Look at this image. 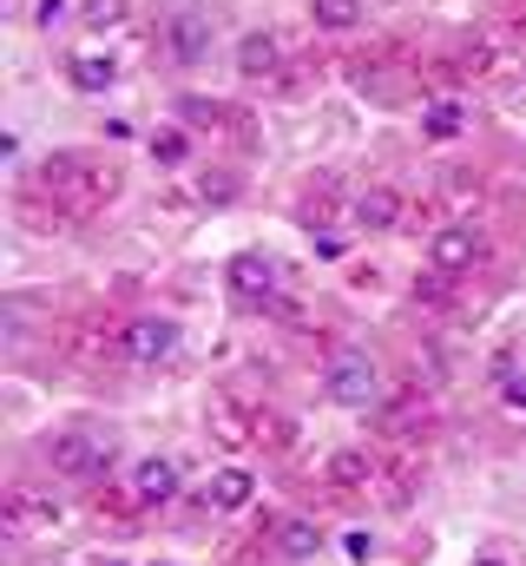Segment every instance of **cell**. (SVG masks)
I'll return each instance as SVG.
<instances>
[{"label": "cell", "mask_w": 526, "mask_h": 566, "mask_svg": "<svg viewBox=\"0 0 526 566\" xmlns=\"http://www.w3.org/2000/svg\"><path fill=\"white\" fill-rule=\"evenodd\" d=\"M323 389L336 409H376L382 402V376L369 363V349H336L329 369H323Z\"/></svg>", "instance_id": "obj_1"}, {"label": "cell", "mask_w": 526, "mask_h": 566, "mask_svg": "<svg viewBox=\"0 0 526 566\" xmlns=\"http://www.w3.org/2000/svg\"><path fill=\"white\" fill-rule=\"evenodd\" d=\"M119 349H126V363H138V369H158V363L178 356V323L171 316H138V323H126Z\"/></svg>", "instance_id": "obj_2"}, {"label": "cell", "mask_w": 526, "mask_h": 566, "mask_svg": "<svg viewBox=\"0 0 526 566\" xmlns=\"http://www.w3.org/2000/svg\"><path fill=\"white\" fill-rule=\"evenodd\" d=\"M46 461H53L60 474L93 481V474L113 468V441H93V434H53V441H46Z\"/></svg>", "instance_id": "obj_3"}, {"label": "cell", "mask_w": 526, "mask_h": 566, "mask_svg": "<svg viewBox=\"0 0 526 566\" xmlns=\"http://www.w3.org/2000/svg\"><path fill=\"white\" fill-rule=\"evenodd\" d=\"M428 258H434L441 277H454V271H467V264L481 258V231H474V224H441V231L428 238Z\"/></svg>", "instance_id": "obj_4"}, {"label": "cell", "mask_w": 526, "mask_h": 566, "mask_svg": "<svg viewBox=\"0 0 526 566\" xmlns=\"http://www.w3.org/2000/svg\"><path fill=\"white\" fill-rule=\"evenodd\" d=\"M224 283H231V296H238V303H270V296H276V264L257 258V251H244V258H231Z\"/></svg>", "instance_id": "obj_5"}, {"label": "cell", "mask_w": 526, "mask_h": 566, "mask_svg": "<svg viewBox=\"0 0 526 566\" xmlns=\"http://www.w3.org/2000/svg\"><path fill=\"white\" fill-rule=\"evenodd\" d=\"M132 494H138L145 507H165V501L178 494V461H165V454H145V461L132 468Z\"/></svg>", "instance_id": "obj_6"}, {"label": "cell", "mask_w": 526, "mask_h": 566, "mask_svg": "<svg viewBox=\"0 0 526 566\" xmlns=\"http://www.w3.org/2000/svg\"><path fill=\"white\" fill-rule=\"evenodd\" d=\"M165 46H171L185 66H198V60H204V46H211V20H198V13L165 20Z\"/></svg>", "instance_id": "obj_7"}, {"label": "cell", "mask_w": 526, "mask_h": 566, "mask_svg": "<svg viewBox=\"0 0 526 566\" xmlns=\"http://www.w3.org/2000/svg\"><path fill=\"white\" fill-rule=\"evenodd\" d=\"M251 494H257V474H251V468H224V474H211V488H204V501H211L218 514L251 507Z\"/></svg>", "instance_id": "obj_8"}, {"label": "cell", "mask_w": 526, "mask_h": 566, "mask_svg": "<svg viewBox=\"0 0 526 566\" xmlns=\"http://www.w3.org/2000/svg\"><path fill=\"white\" fill-rule=\"evenodd\" d=\"M66 80H73L80 93H106V86L119 80V60H113V53H73V60H66Z\"/></svg>", "instance_id": "obj_9"}, {"label": "cell", "mask_w": 526, "mask_h": 566, "mask_svg": "<svg viewBox=\"0 0 526 566\" xmlns=\"http://www.w3.org/2000/svg\"><path fill=\"white\" fill-rule=\"evenodd\" d=\"M394 218H401V198H394L389 185H369V191L356 198V224H362V231H394Z\"/></svg>", "instance_id": "obj_10"}, {"label": "cell", "mask_w": 526, "mask_h": 566, "mask_svg": "<svg viewBox=\"0 0 526 566\" xmlns=\"http://www.w3.org/2000/svg\"><path fill=\"white\" fill-rule=\"evenodd\" d=\"M276 60H283V46H276L270 33H244V40H238V73H244V80L276 73Z\"/></svg>", "instance_id": "obj_11"}, {"label": "cell", "mask_w": 526, "mask_h": 566, "mask_svg": "<svg viewBox=\"0 0 526 566\" xmlns=\"http://www.w3.org/2000/svg\"><path fill=\"white\" fill-rule=\"evenodd\" d=\"M421 133H428V139H461V133H467V106H461V99L421 106Z\"/></svg>", "instance_id": "obj_12"}, {"label": "cell", "mask_w": 526, "mask_h": 566, "mask_svg": "<svg viewBox=\"0 0 526 566\" xmlns=\"http://www.w3.org/2000/svg\"><path fill=\"white\" fill-rule=\"evenodd\" d=\"M276 547H283L290 560H309L323 541H316V527H309V521H283V527H276Z\"/></svg>", "instance_id": "obj_13"}, {"label": "cell", "mask_w": 526, "mask_h": 566, "mask_svg": "<svg viewBox=\"0 0 526 566\" xmlns=\"http://www.w3.org/2000/svg\"><path fill=\"white\" fill-rule=\"evenodd\" d=\"M362 20V0H316V27H329V33H349Z\"/></svg>", "instance_id": "obj_14"}, {"label": "cell", "mask_w": 526, "mask_h": 566, "mask_svg": "<svg viewBox=\"0 0 526 566\" xmlns=\"http://www.w3.org/2000/svg\"><path fill=\"white\" fill-rule=\"evenodd\" d=\"M494 382H501V402H507L514 416H526V369H514V363H501V376H494Z\"/></svg>", "instance_id": "obj_15"}, {"label": "cell", "mask_w": 526, "mask_h": 566, "mask_svg": "<svg viewBox=\"0 0 526 566\" xmlns=\"http://www.w3.org/2000/svg\"><path fill=\"white\" fill-rule=\"evenodd\" d=\"M126 7H132V0H86V13H80V20L106 33V27H119V20H126Z\"/></svg>", "instance_id": "obj_16"}, {"label": "cell", "mask_w": 526, "mask_h": 566, "mask_svg": "<svg viewBox=\"0 0 526 566\" xmlns=\"http://www.w3.org/2000/svg\"><path fill=\"white\" fill-rule=\"evenodd\" d=\"M151 158H158V165H178V158H185V139H178V133H165V139H151Z\"/></svg>", "instance_id": "obj_17"}, {"label": "cell", "mask_w": 526, "mask_h": 566, "mask_svg": "<svg viewBox=\"0 0 526 566\" xmlns=\"http://www.w3.org/2000/svg\"><path fill=\"white\" fill-rule=\"evenodd\" d=\"M343 554H349V560H369V554H376V534H362V527L343 534Z\"/></svg>", "instance_id": "obj_18"}, {"label": "cell", "mask_w": 526, "mask_h": 566, "mask_svg": "<svg viewBox=\"0 0 526 566\" xmlns=\"http://www.w3.org/2000/svg\"><path fill=\"white\" fill-rule=\"evenodd\" d=\"M60 13H66V0H40V27H53Z\"/></svg>", "instance_id": "obj_19"}, {"label": "cell", "mask_w": 526, "mask_h": 566, "mask_svg": "<svg viewBox=\"0 0 526 566\" xmlns=\"http://www.w3.org/2000/svg\"><path fill=\"white\" fill-rule=\"evenodd\" d=\"M474 566H507V560H494V554H481V560H474Z\"/></svg>", "instance_id": "obj_20"}, {"label": "cell", "mask_w": 526, "mask_h": 566, "mask_svg": "<svg viewBox=\"0 0 526 566\" xmlns=\"http://www.w3.org/2000/svg\"><path fill=\"white\" fill-rule=\"evenodd\" d=\"M113 566H119V560H113Z\"/></svg>", "instance_id": "obj_21"}]
</instances>
